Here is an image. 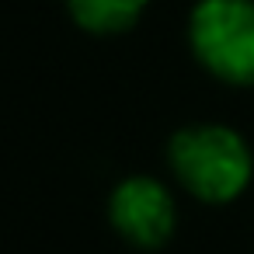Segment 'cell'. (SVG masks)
I'll return each instance as SVG.
<instances>
[{
	"label": "cell",
	"mask_w": 254,
	"mask_h": 254,
	"mask_svg": "<svg viewBox=\"0 0 254 254\" xmlns=\"http://www.w3.org/2000/svg\"><path fill=\"white\" fill-rule=\"evenodd\" d=\"M150 0H70V11L77 18V25H84L87 32L98 35H112V32H126Z\"/></svg>",
	"instance_id": "277c9868"
},
{
	"label": "cell",
	"mask_w": 254,
	"mask_h": 254,
	"mask_svg": "<svg viewBox=\"0 0 254 254\" xmlns=\"http://www.w3.org/2000/svg\"><path fill=\"white\" fill-rule=\"evenodd\" d=\"M112 223L136 247H160L174 230V202L153 178H129L112 195Z\"/></svg>",
	"instance_id": "3957f363"
},
{
	"label": "cell",
	"mask_w": 254,
	"mask_h": 254,
	"mask_svg": "<svg viewBox=\"0 0 254 254\" xmlns=\"http://www.w3.org/2000/svg\"><path fill=\"white\" fill-rule=\"evenodd\" d=\"M171 167L202 202H233L251 181V150L226 126H191L171 139Z\"/></svg>",
	"instance_id": "6da1fadb"
},
{
	"label": "cell",
	"mask_w": 254,
	"mask_h": 254,
	"mask_svg": "<svg viewBox=\"0 0 254 254\" xmlns=\"http://www.w3.org/2000/svg\"><path fill=\"white\" fill-rule=\"evenodd\" d=\"M195 56L226 84H254V4L202 0L191 11Z\"/></svg>",
	"instance_id": "7a4b0ae2"
}]
</instances>
